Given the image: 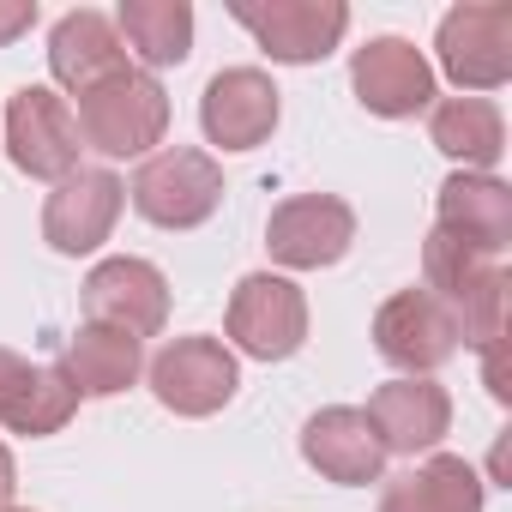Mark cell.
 <instances>
[{
	"label": "cell",
	"instance_id": "obj_1",
	"mask_svg": "<svg viewBox=\"0 0 512 512\" xmlns=\"http://www.w3.org/2000/svg\"><path fill=\"white\" fill-rule=\"evenodd\" d=\"M422 278H428L422 290L452 314L458 344L488 350V344L506 338V290H512V278L500 272V260L470 253V247H458V241H446L434 229L428 247H422Z\"/></svg>",
	"mask_w": 512,
	"mask_h": 512
},
{
	"label": "cell",
	"instance_id": "obj_2",
	"mask_svg": "<svg viewBox=\"0 0 512 512\" xmlns=\"http://www.w3.org/2000/svg\"><path fill=\"white\" fill-rule=\"evenodd\" d=\"M73 121L97 157H151V145H163L169 133V91L157 85V73L127 67L97 91H85Z\"/></svg>",
	"mask_w": 512,
	"mask_h": 512
},
{
	"label": "cell",
	"instance_id": "obj_3",
	"mask_svg": "<svg viewBox=\"0 0 512 512\" xmlns=\"http://www.w3.org/2000/svg\"><path fill=\"white\" fill-rule=\"evenodd\" d=\"M127 199L157 229H199L223 205V169H217V157H205L193 145H163L139 163Z\"/></svg>",
	"mask_w": 512,
	"mask_h": 512
},
{
	"label": "cell",
	"instance_id": "obj_4",
	"mask_svg": "<svg viewBox=\"0 0 512 512\" xmlns=\"http://www.w3.org/2000/svg\"><path fill=\"white\" fill-rule=\"evenodd\" d=\"M229 19L284 67L326 61L350 31L344 0H229Z\"/></svg>",
	"mask_w": 512,
	"mask_h": 512
},
{
	"label": "cell",
	"instance_id": "obj_5",
	"mask_svg": "<svg viewBox=\"0 0 512 512\" xmlns=\"http://www.w3.org/2000/svg\"><path fill=\"white\" fill-rule=\"evenodd\" d=\"M440 73L482 97V91H500L512 79V7L506 0H464V7H452L440 19Z\"/></svg>",
	"mask_w": 512,
	"mask_h": 512
},
{
	"label": "cell",
	"instance_id": "obj_6",
	"mask_svg": "<svg viewBox=\"0 0 512 512\" xmlns=\"http://www.w3.org/2000/svg\"><path fill=\"white\" fill-rule=\"evenodd\" d=\"M223 332L253 362H284L308 344V296L278 272H253V278L235 284Z\"/></svg>",
	"mask_w": 512,
	"mask_h": 512
},
{
	"label": "cell",
	"instance_id": "obj_7",
	"mask_svg": "<svg viewBox=\"0 0 512 512\" xmlns=\"http://www.w3.org/2000/svg\"><path fill=\"white\" fill-rule=\"evenodd\" d=\"M79 151H85V139H79V121H73L67 97H55L49 85L13 91V103H7V157L25 175L67 181L79 169Z\"/></svg>",
	"mask_w": 512,
	"mask_h": 512
},
{
	"label": "cell",
	"instance_id": "obj_8",
	"mask_svg": "<svg viewBox=\"0 0 512 512\" xmlns=\"http://www.w3.org/2000/svg\"><path fill=\"white\" fill-rule=\"evenodd\" d=\"M79 290H85L91 326H115L127 338H157L169 326V278L151 260H133V253L103 260V266H91V278Z\"/></svg>",
	"mask_w": 512,
	"mask_h": 512
},
{
	"label": "cell",
	"instance_id": "obj_9",
	"mask_svg": "<svg viewBox=\"0 0 512 512\" xmlns=\"http://www.w3.org/2000/svg\"><path fill=\"white\" fill-rule=\"evenodd\" d=\"M241 386L235 356L217 338H175L151 356V392L175 416H217Z\"/></svg>",
	"mask_w": 512,
	"mask_h": 512
},
{
	"label": "cell",
	"instance_id": "obj_10",
	"mask_svg": "<svg viewBox=\"0 0 512 512\" xmlns=\"http://www.w3.org/2000/svg\"><path fill=\"white\" fill-rule=\"evenodd\" d=\"M127 205V187L115 169H73L67 181H55V193L43 199V241L55 253H97L115 235V217Z\"/></svg>",
	"mask_w": 512,
	"mask_h": 512
},
{
	"label": "cell",
	"instance_id": "obj_11",
	"mask_svg": "<svg viewBox=\"0 0 512 512\" xmlns=\"http://www.w3.org/2000/svg\"><path fill=\"white\" fill-rule=\"evenodd\" d=\"M356 241V211L332 193H296L272 211L266 223V247L272 260L290 266V272H320V266H338Z\"/></svg>",
	"mask_w": 512,
	"mask_h": 512
},
{
	"label": "cell",
	"instance_id": "obj_12",
	"mask_svg": "<svg viewBox=\"0 0 512 512\" xmlns=\"http://www.w3.org/2000/svg\"><path fill=\"white\" fill-rule=\"evenodd\" d=\"M374 350L410 374V380H428L434 368H446L458 356V326L452 314L428 296V290H398L380 314H374Z\"/></svg>",
	"mask_w": 512,
	"mask_h": 512
},
{
	"label": "cell",
	"instance_id": "obj_13",
	"mask_svg": "<svg viewBox=\"0 0 512 512\" xmlns=\"http://www.w3.org/2000/svg\"><path fill=\"white\" fill-rule=\"evenodd\" d=\"M350 85L362 97L368 115H386V121H404V115H422L434 109V67L422 61L416 43L404 37H374L356 49L350 61Z\"/></svg>",
	"mask_w": 512,
	"mask_h": 512
},
{
	"label": "cell",
	"instance_id": "obj_14",
	"mask_svg": "<svg viewBox=\"0 0 512 512\" xmlns=\"http://www.w3.org/2000/svg\"><path fill=\"white\" fill-rule=\"evenodd\" d=\"M434 229L470 253L500 260L512 247V187L500 175H470V169L446 175L440 199H434Z\"/></svg>",
	"mask_w": 512,
	"mask_h": 512
},
{
	"label": "cell",
	"instance_id": "obj_15",
	"mask_svg": "<svg viewBox=\"0 0 512 512\" xmlns=\"http://www.w3.org/2000/svg\"><path fill=\"white\" fill-rule=\"evenodd\" d=\"M73 410H79V392L61 374V362H25L19 350L0 344V428L43 440V434H61Z\"/></svg>",
	"mask_w": 512,
	"mask_h": 512
},
{
	"label": "cell",
	"instance_id": "obj_16",
	"mask_svg": "<svg viewBox=\"0 0 512 512\" xmlns=\"http://www.w3.org/2000/svg\"><path fill=\"white\" fill-rule=\"evenodd\" d=\"M199 127L223 151L266 145L272 127H278V85L260 67H229V73H217L205 85V97H199Z\"/></svg>",
	"mask_w": 512,
	"mask_h": 512
},
{
	"label": "cell",
	"instance_id": "obj_17",
	"mask_svg": "<svg viewBox=\"0 0 512 512\" xmlns=\"http://www.w3.org/2000/svg\"><path fill=\"white\" fill-rule=\"evenodd\" d=\"M302 458H308L326 482H344V488H368V482H380V470H386V446H380L368 410H356V404H326L320 416H308V428H302Z\"/></svg>",
	"mask_w": 512,
	"mask_h": 512
},
{
	"label": "cell",
	"instance_id": "obj_18",
	"mask_svg": "<svg viewBox=\"0 0 512 512\" xmlns=\"http://www.w3.org/2000/svg\"><path fill=\"white\" fill-rule=\"evenodd\" d=\"M368 422H374L386 458H392V452H398V458H416V452H434V446L446 440V428H452V398H446V386L404 374V380H386V386L368 398Z\"/></svg>",
	"mask_w": 512,
	"mask_h": 512
},
{
	"label": "cell",
	"instance_id": "obj_19",
	"mask_svg": "<svg viewBox=\"0 0 512 512\" xmlns=\"http://www.w3.org/2000/svg\"><path fill=\"white\" fill-rule=\"evenodd\" d=\"M49 73H55V85H67L73 97H85V91H97L103 79L127 73V49H121L115 19H103L97 7H79V13L55 19V31H49Z\"/></svg>",
	"mask_w": 512,
	"mask_h": 512
},
{
	"label": "cell",
	"instance_id": "obj_20",
	"mask_svg": "<svg viewBox=\"0 0 512 512\" xmlns=\"http://www.w3.org/2000/svg\"><path fill=\"white\" fill-rule=\"evenodd\" d=\"M139 368H145L139 338H127L115 326H91V320L67 338V356H61V374L73 380L79 398H115L139 380Z\"/></svg>",
	"mask_w": 512,
	"mask_h": 512
},
{
	"label": "cell",
	"instance_id": "obj_21",
	"mask_svg": "<svg viewBox=\"0 0 512 512\" xmlns=\"http://www.w3.org/2000/svg\"><path fill=\"white\" fill-rule=\"evenodd\" d=\"M428 139L452 163H464L470 175H494V163L506 151V121H500V109L488 97H446L428 115Z\"/></svg>",
	"mask_w": 512,
	"mask_h": 512
},
{
	"label": "cell",
	"instance_id": "obj_22",
	"mask_svg": "<svg viewBox=\"0 0 512 512\" xmlns=\"http://www.w3.org/2000/svg\"><path fill=\"white\" fill-rule=\"evenodd\" d=\"M380 512H482V476L476 464L434 452L410 476H392L380 494Z\"/></svg>",
	"mask_w": 512,
	"mask_h": 512
},
{
	"label": "cell",
	"instance_id": "obj_23",
	"mask_svg": "<svg viewBox=\"0 0 512 512\" xmlns=\"http://www.w3.org/2000/svg\"><path fill=\"white\" fill-rule=\"evenodd\" d=\"M115 31L145 67H181L193 55V7L187 0H121Z\"/></svg>",
	"mask_w": 512,
	"mask_h": 512
},
{
	"label": "cell",
	"instance_id": "obj_24",
	"mask_svg": "<svg viewBox=\"0 0 512 512\" xmlns=\"http://www.w3.org/2000/svg\"><path fill=\"white\" fill-rule=\"evenodd\" d=\"M37 25V0H0V49L19 43Z\"/></svg>",
	"mask_w": 512,
	"mask_h": 512
},
{
	"label": "cell",
	"instance_id": "obj_25",
	"mask_svg": "<svg viewBox=\"0 0 512 512\" xmlns=\"http://www.w3.org/2000/svg\"><path fill=\"white\" fill-rule=\"evenodd\" d=\"M13 494H19V464H13V452L0 446V512L13 506Z\"/></svg>",
	"mask_w": 512,
	"mask_h": 512
},
{
	"label": "cell",
	"instance_id": "obj_26",
	"mask_svg": "<svg viewBox=\"0 0 512 512\" xmlns=\"http://www.w3.org/2000/svg\"><path fill=\"white\" fill-rule=\"evenodd\" d=\"M7 512H31V506H7Z\"/></svg>",
	"mask_w": 512,
	"mask_h": 512
}]
</instances>
